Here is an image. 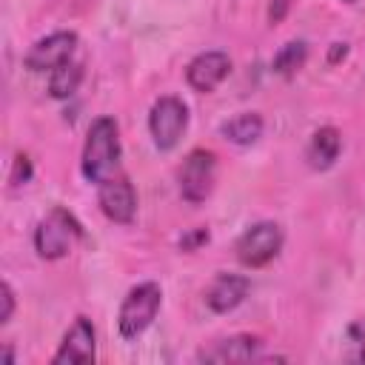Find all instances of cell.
Returning a JSON list of instances; mask_svg holds the SVG:
<instances>
[{"instance_id": "cell-19", "label": "cell", "mask_w": 365, "mask_h": 365, "mask_svg": "<svg viewBox=\"0 0 365 365\" xmlns=\"http://www.w3.org/2000/svg\"><path fill=\"white\" fill-rule=\"evenodd\" d=\"M285 9H288V0H274L271 3V9H268V14H271V20L277 23V20H282V14H285Z\"/></svg>"}, {"instance_id": "cell-4", "label": "cell", "mask_w": 365, "mask_h": 365, "mask_svg": "<svg viewBox=\"0 0 365 365\" xmlns=\"http://www.w3.org/2000/svg\"><path fill=\"white\" fill-rule=\"evenodd\" d=\"M282 228L277 225V222H254V225H248L242 234H240V240H237V245H234V251H237V259L245 265V268H262V265H268L277 254H279V248H282Z\"/></svg>"}, {"instance_id": "cell-1", "label": "cell", "mask_w": 365, "mask_h": 365, "mask_svg": "<svg viewBox=\"0 0 365 365\" xmlns=\"http://www.w3.org/2000/svg\"><path fill=\"white\" fill-rule=\"evenodd\" d=\"M120 128L111 117H97L91 125H88V134H86V145H83V177L94 185L123 174L120 171Z\"/></svg>"}, {"instance_id": "cell-2", "label": "cell", "mask_w": 365, "mask_h": 365, "mask_svg": "<svg viewBox=\"0 0 365 365\" xmlns=\"http://www.w3.org/2000/svg\"><path fill=\"white\" fill-rule=\"evenodd\" d=\"M80 237H83V225L77 222V217L57 205L37 222L34 248L43 259H60L74 248V242Z\"/></svg>"}, {"instance_id": "cell-20", "label": "cell", "mask_w": 365, "mask_h": 365, "mask_svg": "<svg viewBox=\"0 0 365 365\" xmlns=\"http://www.w3.org/2000/svg\"><path fill=\"white\" fill-rule=\"evenodd\" d=\"M345 54H348V46H345V43H334V46H331V51H328V60H331V63H336V60H342Z\"/></svg>"}, {"instance_id": "cell-14", "label": "cell", "mask_w": 365, "mask_h": 365, "mask_svg": "<svg viewBox=\"0 0 365 365\" xmlns=\"http://www.w3.org/2000/svg\"><path fill=\"white\" fill-rule=\"evenodd\" d=\"M220 131H222L225 140H231L237 145H251L262 137V117L257 111H242V114L225 120L220 125Z\"/></svg>"}, {"instance_id": "cell-3", "label": "cell", "mask_w": 365, "mask_h": 365, "mask_svg": "<svg viewBox=\"0 0 365 365\" xmlns=\"http://www.w3.org/2000/svg\"><path fill=\"white\" fill-rule=\"evenodd\" d=\"M160 302H163V291L157 282H140L134 285L123 305H120V314H117V328H120V336L123 339H137L157 317L160 311Z\"/></svg>"}, {"instance_id": "cell-7", "label": "cell", "mask_w": 365, "mask_h": 365, "mask_svg": "<svg viewBox=\"0 0 365 365\" xmlns=\"http://www.w3.org/2000/svg\"><path fill=\"white\" fill-rule=\"evenodd\" d=\"M97 202H100V211L111 220V222H131L134 214H137V194H134V185L128 182L125 174H117L106 182L97 185Z\"/></svg>"}, {"instance_id": "cell-16", "label": "cell", "mask_w": 365, "mask_h": 365, "mask_svg": "<svg viewBox=\"0 0 365 365\" xmlns=\"http://www.w3.org/2000/svg\"><path fill=\"white\" fill-rule=\"evenodd\" d=\"M305 60H308V46H305L302 40H291V43H285V46L277 51V57H274V71L282 74V77H291L294 71H299V68L305 66Z\"/></svg>"}, {"instance_id": "cell-11", "label": "cell", "mask_w": 365, "mask_h": 365, "mask_svg": "<svg viewBox=\"0 0 365 365\" xmlns=\"http://www.w3.org/2000/svg\"><path fill=\"white\" fill-rule=\"evenodd\" d=\"M251 291V279L242 274H217L214 282L205 288V305L214 314H228L234 311Z\"/></svg>"}, {"instance_id": "cell-15", "label": "cell", "mask_w": 365, "mask_h": 365, "mask_svg": "<svg viewBox=\"0 0 365 365\" xmlns=\"http://www.w3.org/2000/svg\"><path fill=\"white\" fill-rule=\"evenodd\" d=\"M80 83H83V66L68 60V63H63V66H57L51 71V77H48V94L54 100H66V97H71L80 88Z\"/></svg>"}, {"instance_id": "cell-8", "label": "cell", "mask_w": 365, "mask_h": 365, "mask_svg": "<svg viewBox=\"0 0 365 365\" xmlns=\"http://www.w3.org/2000/svg\"><path fill=\"white\" fill-rule=\"evenodd\" d=\"M77 48V34L74 31H54L43 40H37L29 54H26V68L31 71H54L57 66L68 63Z\"/></svg>"}, {"instance_id": "cell-22", "label": "cell", "mask_w": 365, "mask_h": 365, "mask_svg": "<svg viewBox=\"0 0 365 365\" xmlns=\"http://www.w3.org/2000/svg\"><path fill=\"white\" fill-rule=\"evenodd\" d=\"M342 3H354V0H342Z\"/></svg>"}, {"instance_id": "cell-5", "label": "cell", "mask_w": 365, "mask_h": 365, "mask_svg": "<svg viewBox=\"0 0 365 365\" xmlns=\"http://www.w3.org/2000/svg\"><path fill=\"white\" fill-rule=\"evenodd\" d=\"M188 125V106L180 97H160L148 111V131L160 151H171Z\"/></svg>"}, {"instance_id": "cell-9", "label": "cell", "mask_w": 365, "mask_h": 365, "mask_svg": "<svg viewBox=\"0 0 365 365\" xmlns=\"http://www.w3.org/2000/svg\"><path fill=\"white\" fill-rule=\"evenodd\" d=\"M97 342H94V325L88 317H77L71 328L66 331L57 354L51 356V365H80V362H94Z\"/></svg>"}, {"instance_id": "cell-10", "label": "cell", "mask_w": 365, "mask_h": 365, "mask_svg": "<svg viewBox=\"0 0 365 365\" xmlns=\"http://www.w3.org/2000/svg\"><path fill=\"white\" fill-rule=\"evenodd\" d=\"M228 71H231V60H228L225 51H202L188 63L185 80L194 91L208 94L228 77Z\"/></svg>"}, {"instance_id": "cell-12", "label": "cell", "mask_w": 365, "mask_h": 365, "mask_svg": "<svg viewBox=\"0 0 365 365\" xmlns=\"http://www.w3.org/2000/svg\"><path fill=\"white\" fill-rule=\"evenodd\" d=\"M257 351H259V339L248 336V334H240V336L220 339L211 348H202L200 359L202 362H248V359L257 356Z\"/></svg>"}, {"instance_id": "cell-17", "label": "cell", "mask_w": 365, "mask_h": 365, "mask_svg": "<svg viewBox=\"0 0 365 365\" xmlns=\"http://www.w3.org/2000/svg\"><path fill=\"white\" fill-rule=\"evenodd\" d=\"M29 180H31V163H29L26 154H17V157H14V168H11L9 182L17 188V185H26Z\"/></svg>"}, {"instance_id": "cell-13", "label": "cell", "mask_w": 365, "mask_h": 365, "mask_svg": "<svg viewBox=\"0 0 365 365\" xmlns=\"http://www.w3.org/2000/svg\"><path fill=\"white\" fill-rule=\"evenodd\" d=\"M339 151H342V134L334 125H322L319 131H314V137L308 143V163H311V168L325 171L336 163Z\"/></svg>"}, {"instance_id": "cell-18", "label": "cell", "mask_w": 365, "mask_h": 365, "mask_svg": "<svg viewBox=\"0 0 365 365\" xmlns=\"http://www.w3.org/2000/svg\"><path fill=\"white\" fill-rule=\"evenodd\" d=\"M0 302H3V308H0V325H6L11 319V311H14V291H11L9 282L0 285Z\"/></svg>"}, {"instance_id": "cell-6", "label": "cell", "mask_w": 365, "mask_h": 365, "mask_svg": "<svg viewBox=\"0 0 365 365\" xmlns=\"http://www.w3.org/2000/svg\"><path fill=\"white\" fill-rule=\"evenodd\" d=\"M214 182H217V160L211 151L205 148H197L185 157L182 168H180V194L185 202L191 205H200L211 197L214 191Z\"/></svg>"}, {"instance_id": "cell-21", "label": "cell", "mask_w": 365, "mask_h": 365, "mask_svg": "<svg viewBox=\"0 0 365 365\" xmlns=\"http://www.w3.org/2000/svg\"><path fill=\"white\" fill-rule=\"evenodd\" d=\"M359 359H362V362H365V348H362V351H359Z\"/></svg>"}]
</instances>
